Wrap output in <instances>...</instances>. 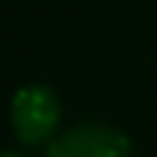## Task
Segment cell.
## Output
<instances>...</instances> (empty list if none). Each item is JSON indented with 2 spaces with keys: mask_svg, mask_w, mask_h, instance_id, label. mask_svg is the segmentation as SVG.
Returning a JSON list of instances; mask_svg holds the SVG:
<instances>
[{
  "mask_svg": "<svg viewBox=\"0 0 157 157\" xmlns=\"http://www.w3.org/2000/svg\"><path fill=\"white\" fill-rule=\"evenodd\" d=\"M61 122L58 93L47 84H26L12 96V131L23 146H41Z\"/></svg>",
  "mask_w": 157,
  "mask_h": 157,
  "instance_id": "6da1fadb",
  "label": "cell"
},
{
  "mask_svg": "<svg viewBox=\"0 0 157 157\" xmlns=\"http://www.w3.org/2000/svg\"><path fill=\"white\" fill-rule=\"evenodd\" d=\"M44 157H131V140L111 125H76L56 137Z\"/></svg>",
  "mask_w": 157,
  "mask_h": 157,
  "instance_id": "7a4b0ae2",
  "label": "cell"
},
{
  "mask_svg": "<svg viewBox=\"0 0 157 157\" xmlns=\"http://www.w3.org/2000/svg\"><path fill=\"white\" fill-rule=\"evenodd\" d=\"M0 157H17V154H0Z\"/></svg>",
  "mask_w": 157,
  "mask_h": 157,
  "instance_id": "3957f363",
  "label": "cell"
}]
</instances>
